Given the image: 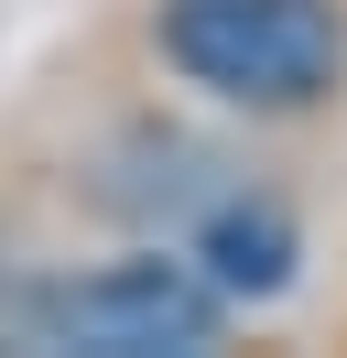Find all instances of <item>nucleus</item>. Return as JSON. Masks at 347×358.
I'll return each mask as SVG.
<instances>
[{
    "label": "nucleus",
    "instance_id": "nucleus-1",
    "mask_svg": "<svg viewBox=\"0 0 347 358\" xmlns=\"http://www.w3.org/2000/svg\"><path fill=\"white\" fill-rule=\"evenodd\" d=\"M163 66L228 109L293 120L347 87V11L337 0H163Z\"/></svg>",
    "mask_w": 347,
    "mask_h": 358
},
{
    "label": "nucleus",
    "instance_id": "nucleus-2",
    "mask_svg": "<svg viewBox=\"0 0 347 358\" xmlns=\"http://www.w3.org/2000/svg\"><path fill=\"white\" fill-rule=\"evenodd\" d=\"M217 315H228V293L195 261L141 250V261H98L76 282H55L33 304V336L87 348V358H195V348H217Z\"/></svg>",
    "mask_w": 347,
    "mask_h": 358
},
{
    "label": "nucleus",
    "instance_id": "nucleus-3",
    "mask_svg": "<svg viewBox=\"0 0 347 358\" xmlns=\"http://www.w3.org/2000/svg\"><path fill=\"white\" fill-rule=\"evenodd\" d=\"M293 261H304V239H293V206H282V196H217L206 228H195V271H206L228 304L282 293Z\"/></svg>",
    "mask_w": 347,
    "mask_h": 358
}]
</instances>
